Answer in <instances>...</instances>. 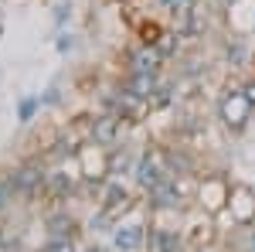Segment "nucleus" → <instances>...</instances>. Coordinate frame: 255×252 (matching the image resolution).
I'll return each instance as SVG.
<instances>
[{
  "instance_id": "nucleus-12",
  "label": "nucleus",
  "mask_w": 255,
  "mask_h": 252,
  "mask_svg": "<svg viewBox=\"0 0 255 252\" xmlns=\"http://www.w3.org/2000/svg\"><path fill=\"white\" fill-rule=\"evenodd\" d=\"M48 229H51V239H79V222L72 218L68 212H58L48 218Z\"/></svg>"
},
{
  "instance_id": "nucleus-19",
  "label": "nucleus",
  "mask_w": 255,
  "mask_h": 252,
  "mask_svg": "<svg viewBox=\"0 0 255 252\" xmlns=\"http://www.w3.org/2000/svg\"><path fill=\"white\" fill-rule=\"evenodd\" d=\"M252 75H255V72H252Z\"/></svg>"
},
{
  "instance_id": "nucleus-1",
  "label": "nucleus",
  "mask_w": 255,
  "mask_h": 252,
  "mask_svg": "<svg viewBox=\"0 0 255 252\" xmlns=\"http://www.w3.org/2000/svg\"><path fill=\"white\" fill-rule=\"evenodd\" d=\"M218 119H221V126H225L232 136H242L249 126H252L255 106L245 99L242 82H228V85H225V92H221V99H218Z\"/></svg>"
},
{
  "instance_id": "nucleus-17",
  "label": "nucleus",
  "mask_w": 255,
  "mask_h": 252,
  "mask_svg": "<svg viewBox=\"0 0 255 252\" xmlns=\"http://www.w3.org/2000/svg\"><path fill=\"white\" fill-rule=\"evenodd\" d=\"M7 194H10V188H7V184H0V208L7 205Z\"/></svg>"
},
{
  "instance_id": "nucleus-9",
  "label": "nucleus",
  "mask_w": 255,
  "mask_h": 252,
  "mask_svg": "<svg viewBox=\"0 0 255 252\" xmlns=\"http://www.w3.org/2000/svg\"><path fill=\"white\" fill-rule=\"evenodd\" d=\"M10 188L17 194H38V191L48 188V174H44V167H38V164H24V167L14 171Z\"/></svg>"
},
{
  "instance_id": "nucleus-15",
  "label": "nucleus",
  "mask_w": 255,
  "mask_h": 252,
  "mask_svg": "<svg viewBox=\"0 0 255 252\" xmlns=\"http://www.w3.org/2000/svg\"><path fill=\"white\" fill-rule=\"evenodd\" d=\"M242 92H245V99L255 106V75H249V78H242Z\"/></svg>"
},
{
  "instance_id": "nucleus-18",
  "label": "nucleus",
  "mask_w": 255,
  "mask_h": 252,
  "mask_svg": "<svg viewBox=\"0 0 255 252\" xmlns=\"http://www.w3.org/2000/svg\"><path fill=\"white\" fill-rule=\"evenodd\" d=\"M79 252H109V249H102V246H85V249H79Z\"/></svg>"
},
{
  "instance_id": "nucleus-11",
  "label": "nucleus",
  "mask_w": 255,
  "mask_h": 252,
  "mask_svg": "<svg viewBox=\"0 0 255 252\" xmlns=\"http://www.w3.org/2000/svg\"><path fill=\"white\" fill-rule=\"evenodd\" d=\"M252 61V51H249V38H238V34H228L225 41V65L228 68H242Z\"/></svg>"
},
{
  "instance_id": "nucleus-5",
  "label": "nucleus",
  "mask_w": 255,
  "mask_h": 252,
  "mask_svg": "<svg viewBox=\"0 0 255 252\" xmlns=\"http://www.w3.org/2000/svg\"><path fill=\"white\" fill-rule=\"evenodd\" d=\"M163 177H167V157H163V150H139L136 167H133V184L146 194Z\"/></svg>"
},
{
  "instance_id": "nucleus-16",
  "label": "nucleus",
  "mask_w": 255,
  "mask_h": 252,
  "mask_svg": "<svg viewBox=\"0 0 255 252\" xmlns=\"http://www.w3.org/2000/svg\"><path fill=\"white\" fill-rule=\"evenodd\" d=\"M72 44H75V41H72V34H61V41H58V48H61V51H68Z\"/></svg>"
},
{
  "instance_id": "nucleus-10",
  "label": "nucleus",
  "mask_w": 255,
  "mask_h": 252,
  "mask_svg": "<svg viewBox=\"0 0 255 252\" xmlns=\"http://www.w3.org/2000/svg\"><path fill=\"white\" fill-rule=\"evenodd\" d=\"M126 58H129V68H133V72H157V75H160V65L167 61L153 44H143V41H139Z\"/></svg>"
},
{
  "instance_id": "nucleus-3",
  "label": "nucleus",
  "mask_w": 255,
  "mask_h": 252,
  "mask_svg": "<svg viewBox=\"0 0 255 252\" xmlns=\"http://www.w3.org/2000/svg\"><path fill=\"white\" fill-rule=\"evenodd\" d=\"M218 222H232L238 232L255 225V188L245 181H232V201L218 215Z\"/></svg>"
},
{
  "instance_id": "nucleus-7",
  "label": "nucleus",
  "mask_w": 255,
  "mask_h": 252,
  "mask_svg": "<svg viewBox=\"0 0 255 252\" xmlns=\"http://www.w3.org/2000/svg\"><path fill=\"white\" fill-rule=\"evenodd\" d=\"M123 126H126L123 116H116V113H102V116L89 119V140L99 143V147H116L119 136H123Z\"/></svg>"
},
{
  "instance_id": "nucleus-4",
  "label": "nucleus",
  "mask_w": 255,
  "mask_h": 252,
  "mask_svg": "<svg viewBox=\"0 0 255 252\" xmlns=\"http://www.w3.org/2000/svg\"><path fill=\"white\" fill-rule=\"evenodd\" d=\"M146 208H150V215H180L184 208H191V205L184 201V194L177 188V177L167 174L163 181H157L146 191Z\"/></svg>"
},
{
  "instance_id": "nucleus-8",
  "label": "nucleus",
  "mask_w": 255,
  "mask_h": 252,
  "mask_svg": "<svg viewBox=\"0 0 255 252\" xmlns=\"http://www.w3.org/2000/svg\"><path fill=\"white\" fill-rule=\"evenodd\" d=\"M146 229L143 222H116L113 229V249L116 252H143L146 249Z\"/></svg>"
},
{
  "instance_id": "nucleus-13",
  "label": "nucleus",
  "mask_w": 255,
  "mask_h": 252,
  "mask_svg": "<svg viewBox=\"0 0 255 252\" xmlns=\"http://www.w3.org/2000/svg\"><path fill=\"white\" fill-rule=\"evenodd\" d=\"M41 252H79V246H75V239H48V246Z\"/></svg>"
},
{
  "instance_id": "nucleus-14",
  "label": "nucleus",
  "mask_w": 255,
  "mask_h": 252,
  "mask_svg": "<svg viewBox=\"0 0 255 252\" xmlns=\"http://www.w3.org/2000/svg\"><path fill=\"white\" fill-rule=\"evenodd\" d=\"M41 106V99L38 96H27V99H20V109H17V119L20 123H27V119L34 116V109Z\"/></svg>"
},
{
  "instance_id": "nucleus-2",
  "label": "nucleus",
  "mask_w": 255,
  "mask_h": 252,
  "mask_svg": "<svg viewBox=\"0 0 255 252\" xmlns=\"http://www.w3.org/2000/svg\"><path fill=\"white\" fill-rule=\"evenodd\" d=\"M232 201V177L225 171H211V174H201L197 177V198H194V208H201L204 215H218L228 208Z\"/></svg>"
},
{
  "instance_id": "nucleus-6",
  "label": "nucleus",
  "mask_w": 255,
  "mask_h": 252,
  "mask_svg": "<svg viewBox=\"0 0 255 252\" xmlns=\"http://www.w3.org/2000/svg\"><path fill=\"white\" fill-rule=\"evenodd\" d=\"M146 252H187V239H184V229L177 225H160L153 222L146 229Z\"/></svg>"
}]
</instances>
